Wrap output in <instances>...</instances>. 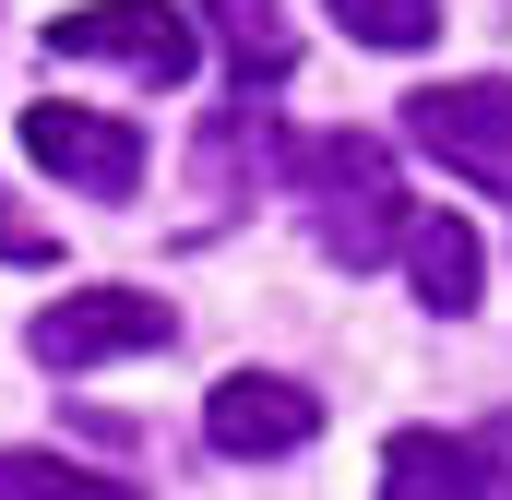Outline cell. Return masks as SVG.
I'll return each mask as SVG.
<instances>
[{
	"instance_id": "cell-1",
	"label": "cell",
	"mask_w": 512,
	"mask_h": 500,
	"mask_svg": "<svg viewBox=\"0 0 512 500\" xmlns=\"http://www.w3.org/2000/svg\"><path fill=\"white\" fill-rule=\"evenodd\" d=\"M286 179L310 191V239L334 250V262H382L405 239V191H393V155L370 131H310V143H286Z\"/></svg>"
},
{
	"instance_id": "cell-2",
	"label": "cell",
	"mask_w": 512,
	"mask_h": 500,
	"mask_svg": "<svg viewBox=\"0 0 512 500\" xmlns=\"http://www.w3.org/2000/svg\"><path fill=\"white\" fill-rule=\"evenodd\" d=\"M48 60H120L143 84H191L203 24L167 0H84V12H48Z\"/></svg>"
},
{
	"instance_id": "cell-3",
	"label": "cell",
	"mask_w": 512,
	"mask_h": 500,
	"mask_svg": "<svg viewBox=\"0 0 512 500\" xmlns=\"http://www.w3.org/2000/svg\"><path fill=\"white\" fill-rule=\"evenodd\" d=\"M24 346H36V370H96V358L179 346V310H167L155 286H84V298H48Z\"/></svg>"
},
{
	"instance_id": "cell-4",
	"label": "cell",
	"mask_w": 512,
	"mask_h": 500,
	"mask_svg": "<svg viewBox=\"0 0 512 500\" xmlns=\"http://www.w3.org/2000/svg\"><path fill=\"white\" fill-rule=\"evenodd\" d=\"M405 143L441 155L453 179H477V191H501V203H512V84H501V72L405 96Z\"/></svg>"
},
{
	"instance_id": "cell-5",
	"label": "cell",
	"mask_w": 512,
	"mask_h": 500,
	"mask_svg": "<svg viewBox=\"0 0 512 500\" xmlns=\"http://www.w3.org/2000/svg\"><path fill=\"white\" fill-rule=\"evenodd\" d=\"M24 155L48 167V179H72L84 203H131L143 191V131L108 120V108H24Z\"/></svg>"
},
{
	"instance_id": "cell-6",
	"label": "cell",
	"mask_w": 512,
	"mask_h": 500,
	"mask_svg": "<svg viewBox=\"0 0 512 500\" xmlns=\"http://www.w3.org/2000/svg\"><path fill=\"white\" fill-rule=\"evenodd\" d=\"M203 441L227 453V465H262V453H298V441H322V393L286 370H227L203 393Z\"/></svg>"
},
{
	"instance_id": "cell-7",
	"label": "cell",
	"mask_w": 512,
	"mask_h": 500,
	"mask_svg": "<svg viewBox=\"0 0 512 500\" xmlns=\"http://www.w3.org/2000/svg\"><path fill=\"white\" fill-rule=\"evenodd\" d=\"M512 477V417L501 429H393L382 500H477Z\"/></svg>"
},
{
	"instance_id": "cell-8",
	"label": "cell",
	"mask_w": 512,
	"mask_h": 500,
	"mask_svg": "<svg viewBox=\"0 0 512 500\" xmlns=\"http://www.w3.org/2000/svg\"><path fill=\"white\" fill-rule=\"evenodd\" d=\"M393 250H405V274H417V298H429L441 322L477 310V274H489V262H477V227H465V215H405Z\"/></svg>"
},
{
	"instance_id": "cell-9",
	"label": "cell",
	"mask_w": 512,
	"mask_h": 500,
	"mask_svg": "<svg viewBox=\"0 0 512 500\" xmlns=\"http://www.w3.org/2000/svg\"><path fill=\"white\" fill-rule=\"evenodd\" d=\"M203 24L227 36V60H239V96H274V84H286L298 36H286V12H274V0H203Z\"/></svg>"
},
{
	"instance_id": "cell-10",
	"label": "cell",
	"mask_w": 512,
	"mask_h": 500,
	"mask_svg": "<svg viewBox=\"0 0 512 500\" xmlns=\"http://www.w3.org/2000/svg\"><path fill=\"white\" fill-rule=\"evenodd\" d=\"M0 500H143L108 465H72V453H0Z\"/></svg>"
},
{
	"instance_id": "cell-11",
	"label": "cell",
	"mask_w": 512,
	"mask_h": 500,
	"mask_svg": "<svg viewBox=\"0 0 512 500\" xmlns=\"http://www.w3.org/2000/svg\"><path fill=\"white\" fill-rule=\"evenodd\" d=\"M334 24L358 48H429L441 36V0H334Z\"/></svg>"
},
{
	"instance_id": "cell-12",
	"label": "cell",
	"mask_w": 512,
	"mask_h": 500,
	"mask_svg": "<svg viewBox=\"0 0 512 500\" xmlns=\"http://www.w3.org/2000/svg\"><path fill=\"white\" fill-rule=\"evenodd\" d=\"M0 262H48V227H36V215H12V191H0Z\"/></svg>"
}]
</instances>
